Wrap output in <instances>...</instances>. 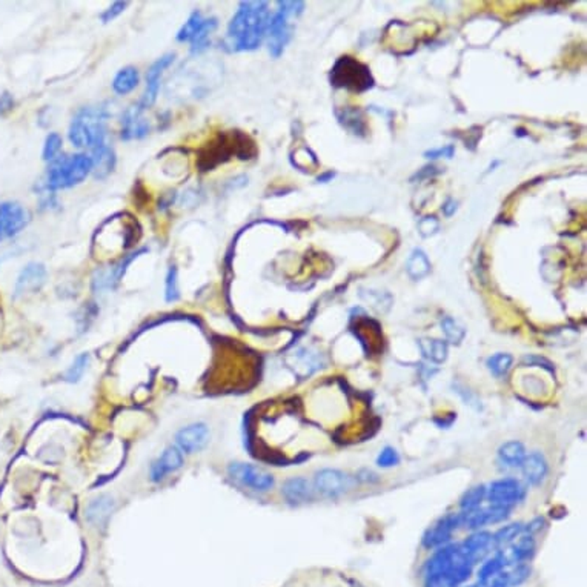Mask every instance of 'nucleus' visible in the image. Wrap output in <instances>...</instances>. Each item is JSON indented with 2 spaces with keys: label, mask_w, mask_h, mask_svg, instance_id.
I'll return each mask as SVG.
<instances>
[{
  "label": "nucleus",
  "mask_w": 587,
  "mask_h": 587,
  "mask_svg": "<svg viewBox=\"0 0 587 587\" xmlns=\"http://www.w3.org/2000/svg\"><path fill=\"white\" fill-rule=\"evenodd\" d=\"M270 22L266 2H241L228 27V44L232 51L257 49L263 44Z\"/></svg>",
  "instance_id": "obj_1"
},
{
  "label": "nucleus",
  "mask_w": 587,
  "mask_h": 587,
  "mask_svg": "<svg viewBox=\"0 0 587 587\" xmlns=\"http://www.w3.org/2000/svg\"><path fill=\"white\" fill-rule=\"evenodd\" d=\"M108 113L103 106L83 108L71 122L70 140L77 148L96 149L105 145Z\"/></svg>",
  "instance_id": "obj_2"
},
{
  "label": "nucleus",
  "mask_w": 587,
  "mask_h": 587,
  "mask_svg": "<svg viewBox=\"0 0 587 587\" xmlns=\"http://www.w3.org/2000/svg\"><path fill=\"white\" fill-rule=\"evenodd\" d=\"M374 77L369 66L351 56H341L331 70V85L362 94L374 88Z\"/></svg>",
  "instance_id": "obj_3"
},
{
  "label": "nucleus",
  "mask_w": 587,
  "mask_h": 587,
  "mask_svg": "<svg viewBox=\"0 0 587 587\" xmlns=\"http://www.w3.org/2000/svg\"><path fill=\"white\" fill-rule=\"evenodd\" d=\"M91 171V157L87 154H74L54 162L48 171L46 184L49 189L72 188L85 180Z\"/></svg>",
  "instance_id": "obj_4"
},
{
  "label": "nucleus",
  "mask_w": 587,
  "mask_h": 587,
  "mask_svg": "<svg viewBox=\"0 0 587 587\" xmlns=\"http://www.w3.org/2000/svg\"><path fill=\"white\" fill-rule=\"evenodd\" d=\"M279 11L270 22L267 28V48L272 57H280L284 51V48L289 44L292 37V25L289 22L291 15H300L305 10L303 2H277Z\"/></svg>",
  "instance_id": "obj_5"
},
{
  "label": "nucleus",
  "mask_w": 587,
  "mask_h": 587,
  "mask_svg": "<svg viewBox=\"0 0 587 587\" xmlns=\"http://www.w3.org/2000/svg\"><path fill=\"white\" fill-rule=\"evenodd\" d=\"M217 28V20L214 18H203L200 11H194L189 19L184 22L177 32L179 42H189L192 53H202L209 44V37Z\"/></svg>",
  "instance_id": "obj_6"
},
{
  "label": "nucleus",
  "mask_w": 587,
  "mask_h": 587,
  "mask_svg": "<svg viewBox=\"0 0 587 587\" xmlns=\"http://www.w3.org/2000/svg\"><path fill=\"white\" fill-rule=\"evenodd\" d=\"M228 472L234 480L241 483L243 486H248V488L254 491L266 492L272 489L274 486V476L270 472H266L263 469L253 465L231 463L228 467Z\"/></svg>",
  "instance_id": "obj_7"
},
{
  "label": "nucleus",
  "mask_w": 587,
  "mask_h": 587,
  "mask_svg": "<svg viewBox=\"0 0 587 587\" xmlns=\"http://www.w3.org/2000/svg\"><path fill=\"white\" fill-rule=\"evenodd\" d=\"M30 222L27 209L15 202L0 205V240L13 237L20 232Z\"/></svg>",
  "instance_id": "obj_8"
},
{
  "label": "nucleus",
  "mask_w": 587,
  "mask_h": 587,
  "mask_svg": "<svg viewBox=\"0 0 587 587\" xmlns=\"http://www.w3.org/2000/svg\"><path fill=\"white\" fill-rule=\"evenodd\" d=\"M46 282V270L42 263H28L18 277L14 286V298L37 292Z\"/></svg>",
  "instance_id": "obj_9"
},
{
  "label": "nucleus",
  "mask_w": 587,
  "mask_h": 587,
  "mask_svg": "<svg viewBox=\"0 0 587 587\" xmlns=\"http://www.w3.org/2000/svg\"><path fill=\"white\" fill-rule=\"evenodd\" d=\"M349 486V476L337 469H323L315 474V489L324 497H339Z\"/></svg>",
  "instance_id": "obj_10"
},
{
  "label": "nucleus",
  "mask_w": 587,
  "mask_h": 587,
  "mask_svg": "<svg viewBox=\"0 0 587 587\" xmlns=\"http://www.w3.org/2000/svg\"><path fill=\"white\" fill-rule=\"evenodd\" d=\"M175 58V54L170 53V54H165L160 58H157V61L151 65V68L146 72V89H145V94L144 99H141L140 105L145 108H149L156 102L157 94H158V89H160V79H162V74L163 71L170 66Z\"/></svg>",
  "instance_id": "obj_11"
},
{
  "label": "nucleus",
  "mask_w": 587,
  "mask_h": 587,
  "mask_svg": "<svg viewBox=\"0 0 587 587\" xmlns=\"http://www.w3.org/2000/svg\"><path fill=\"white\" fill-rule=\"evenodd\" d=\"M209 440V431L205 423H194L187 427H183L175 435V441H177L180 450L187 452V454H196V452L202 450Z\"/></svg>",
  "instance_id": "obj_12"
},
{
  "label": "nucleus",
  "mask_w": 587,
  "mask_h": 587,
  "mask_svg": "<svg viewBox=\"0 0 587 587\" xmlns=\"http://www.w3.org/2000/svg\"><path fill=\"white\" fill-rule=\"evenodd\" d=\"M145 108L140 103L137 106H131L122 119V139H141L149 132V123L144 117Z\"/></svg>",
  "instance_id": "obj_13"
},
{
  "label": "nucleus",
  "mask_w": 587,
  "mask_h": 587,
  "mask_svg": "<svg viewBox=\"0 0 587 587\" xmlns=\"http://www.w3.org/2000/svg\"><path fill=\"white\" fill-rule=\"evenodd\" d=\"M288 366L300 379L313 375L322 365V357L309 349H298L286 360Z\"/></svg>",
  "instance_id": "obj_14"
},
{
  "label": "nucleus",
  "mask_w": 587,
  "mask_h": 587,
  "mask_svg": "<svg viewBox=\"0 0 587 587\" xmlns=\"http://www.w3.org/2000/svg\"><path fill=\"white\" fill-rule=\"evenodd\" d=\"M457 526H460V515L452 514L441 518L437 524L426 532L423 544L429 549L441 546L443 543H446L450 538V535L457 529Z\"/></svg>",
  "instance_id": "obj_15"
},
{
  "label": "nucleus",
  "mask_w": 587,
  "mask_h": 587,
  "mask_svg": "<svg viewBox=\"0 0 587 587\" xmlns=\"http://www.w3.org/2000/svg\"><path fill=\"white\" fill-rule=\"evenodd\" d=\"M523 496V489L515 480H500L496 481L489 489V498L493 505L509 506L518 501Z\"/></svg>",
  "instance_id": "obj_16"
},
{
  "label": "nucleus",
  "mask_w": 587,
  "mask_h": 587,
  "mask_svg": "<svg viewBox=\"0 0 587 587\" xmlns=\"http://www.w3.org/2000/svg\"><path fill=\"white\" fill-rule=\"evenodd\" d=\"M115 501L110 496H100L96 500H92L88 507L85 517L92 526H103L110 515L114 512Z\"/></svg>",
  "instance_id": "obj_17"
},
{
  "label": "nucleus",
  "mask_w": 587,
  "mask_h": 587,
  "mask_svg": "<svg viewBox=\"0 0 587 587\" xmlns=\"http://www.w3.org/2000/svg\"><path fill=\"white\" fill-rule=\"evenodd\" d=\"M92 174H94L96 179H105L106 175H110L115 166V156L114 151L108 146L106 144L92 149Z\"/></svg>",
  "instance_id": "obj_18"
},
{
  "label": "nucleus",
  "mask_w": 587,
  "mask_h": 587,
  "mask_svg": "<svg viewBox=\"0 0 587 587\" xmlns=\"http://www.w3.org/2000/svg\"><path fill=\"white\" fill-rule=\"evenodd\" d=\"M282 493L291 505H300V503H306L313 498L311 484H309V481L305 480V478L300 476L291 478V480L284 483Z\"/></svg>",
  "instance_id": "obj_19"
},
{
  "label": "nucleus",
  "mask_w": 587,
  "mask_h": 587,
  "mask_svg": "<svg viewBox=\"0 0 587 587\" xmlns=\"http://www.w3.org/2000/svg\"><path fill=\"white\" fill-rule=\"evenodd\" d=\"M522 469L527 483L538 484L544 480V476L548 474V463L540 452H532L531 455L524 457Z\"/></svg>",
  "instance_id": "obj_20"
},
{
  "label": "nucleus",
  "mask_w": 587,
  "mask_h": 587,
  "mask_svg": "<svg viewBox=\"0 0 587 587\" xmlns=\"http://www.w3.org/2000/svg\"><path fill=\"white\" fill-rule=\"evenodd\" d=\"M335 114H337L339 122L348 131H351L352 134H355V136H360V137L366 136L367 127H366L365 117L358 108H343V110H339Z\"/></svg>",
  "instance_id": "obj_21"
},
{
  "label": "nucleus",
  "mask_w": 587,
  "mask_h": 587,
  "mask_svg": "<svg viewBox=\"0 0 587 587\" xmlns=\"http://www.w3.org/2000/svg\"><path fill=\"white\" fill-rule=\"evenodd\" d=\"M406 271H408V275L414 282L422 280V279H424L426 275H429L431 262H429V258H427V255H426L423 249H414L412 251V254H410L409 258H408Z\"/></svg>",
  "instance_id": "obj_22"
},
{
  "label": "nucleus",
  "mask_w": 587,
  "mask_h": 587,
  "mask_svg": "<svg viewBox=\"0 0 587 587\" xmlns=\"http://www.w3.org/2000/svg\"><path fill=\"white\" fill-rule=\"evenodd\" d=\"M418 345H420L422 349V354L426 360H429L432 363H444L448 358V343L443 341V340H437V339H422L418 341Z\"/></svg>",
  "instance_id": "obj_23"
},
{
  "label": "nucleus",
  "mask_w": 587,
  "mask_h": 587,
  "mask_svg": "<svg viewBox=\"0 0 587 587\" xmlns=\"http://www.w3.org/2000/svg\"><path fill=\"white\" fill-rule=\"evenodd\" d=\"M139 82H140V75H139L137 68H134V66H127V68H123L115 74V77L113 80V89L119 96H125L132 89H136Z\"/></svg>",
  "instance_id": "obj_24"
},
{
  "label": "nucleus",
  "mask_w": 587,
  "mask_h": 587,
  "mask_svg": "<svg viewBox=\"0 0 587 587\" xmlns=\"http://www.w3.org/2000/svg\"><path fill=\"white\" fill-rule=\"evenodd\" d=\"M498 457H500L503 463L510 466V467L522 466L523 460L526 457L524 446L519 441H507L500 448Z\"/></svg>",
  "instance_id": "obj_25"
},
{
  "label": "nucleus",
  "mask_w": 587,
  "mask_h": 587,
  "mask_svg": "<svg viewBox=\"0 0 587 587\" xmlns=\"http://www.w3.org/2000/svg\"><path fill=\"white\" fill-rule=\"evenodd\" d=\"M156 463L158 467H160L163 475H166V474L179 471V469L183 466V455L180 449H177L175 446H170L163 450L162 457L158 458Z\"/></svg>",
  "instance_id": "obj_26"
},
{
  "label": "nucleus",
  "mask_w": 587,
  "mask_h": 587,
  "mask_svg": "<svg viewBox=\"0 0 587 587\" xmlns=\"http://www.w3.org/2000/svg\"><path fill=\"white\" fill-rule=\"evenodd\" d=\"M441 329H443L444 335H446L448 341L454 343V345H460V343L463 341L465 335H466L465 326L461 324L458 320H455V318H452L449 315L441 318Z\"/></svg>",
  "instance_id": "obj_27"
},
{
  "label": "nucleus",
  "mask_w": 587,
  "mask_h": 587,
  "mask_svg": "<svg viewBox=\"0 0 587 587\" xmlns=\"http://www.w3.org/2000/svg\"><path fill=\"white\" fill-rule=\"evenodd\" d=\"M505 564H506V557L503 555V553H498V555L486 561V563L480 567V570H478V580H480V584H484L486 581L491 580L492 576L500 574L501 569L505 567Z\"/></svg>",
  "instance_id": "obj_28"
},
{
  "label": "nucleus",
  "mask_w": 587,
  "mask_h": 587,
  "mask_svg": "<svg viewBox=\"0 0 587 587\" xmlns=\"http://www.w3.org/2000/svg\"><path fill=\"white\" fill-rule=\"evenodd\" d=\"M512 363H514L512 355L497 354V355H492L488 360V367L496 377H505L510 371V367H512Z\"/></svg>",
  "instance_id": "obj_29"
},
{
  "label": "nucleus",
  "mask_w": 587,
  "mask_h": 587,
  "mask_svg": "<svg viewBox=\"0 0 587 587\" xmlns=\"http://www.w3.org/2000/svg\"><path fill=\"white\" fill-rule=\"evenodd\" d=\"M535 552V541L531 535L523 536L517 541L515 546L512 548V557L518 563H523V561L529 560Z\"/></svg>",
  "instance_id": "obj_30"
},
{
  "label": "nucleus",
  "mask_w": 587,
  "mask_h": 587,
  "mask_svg": "<svg viewBox=\"0 0 587 587\" xmlns=\"http://www.w3.org/2000/svg\"><path fill=\"white\" fill-rule=\"evenodd\" d=\"M88 362H89L88 354H80L75 357L72 365L68 367V371L65 372V380L68 383H77L83 377V374H85Z\"/></svg>",
  "instance_id": "obj_31"
},
{
  "label": "nucleus",
  "mask_w": 587,
  "mask_h": 587,
  "mask_svg": "<svg viewBox=\"0 0 587 587\" xmlns=\"http://www.w3.org/2000/svg\"><path fill=\"white\" fill-rule=\"evenodd\" d=\"M484 497H486V488H484V486L483 484L475 486V488L469 489L465 493L463 498H461L460 506H461V509H463V510L478 509V506H480V503L484 500Z\"/></svg>",
  "instance_id": "obj_32"
},
{
  "label": "nucleus",
  "mask_w": 587,
  "mask_h": 587,
  "mask_svg": "<svg viewBox=\"0 0 587 587\" xmlns=\"http://www.w3.org/2000/svg\"><path fill=\"white\" fill-rule=\"evenodd\" d=\"M362 297L367 301L369 305L375 308L379 313L389 311L392 305V297L389 294L379 292V291H367V294H362Z\"/></svg>",
  "instance_id": "obj_33"
},
{
  "label": "nucleus",
  "mask_w": 587,
  "mask_h": 587,
  "mask_svg": "<svg viewBox=\"0 0 587 587\" xmlns=\"http://www.w3.org/2000/svg\"><path fill=\"white\" fill-rule=\"evenodd\" d=\"M522 531H523V526L519 523L505 526V527H501V529L492 536V541L496 543L497 546L509 544V543H512L519 534H522Z\"/></svg>",
  "instance_id": "obj_34"
},
{
  "label": "nucleus",
  "mask_w": 587,
  "mask_h": 587,
  "mask_svg": "<svg viewBox=\"0 0 587 587\" xmlns=\"http://www.w3.org/2000/svg\"><path fill=\"white\" fill-rule=\"evenodd\" d=\"M180 292H179V282H177V270L175 266H171L168 270L166 280H165V298L166 301H175L179 300Z\"/></svg>",
  "instance_id": "obj_35"
},
{
  "label": "nucleus",
  "mask_w": 587,
  "mask_h": 587,
  "mask_svg": "<svg viewBox=\"0 0 587 587\" xmlns=\"http://www.w3.org/2000/svg\"><path fill=\"white\" fill-rule=\"evenodd\" d=\"M62 149V137L56 132H51L45 140L44 145V160L46 162H54L57 154L61 153Z\"/></svg>",
  "instance_id": "obj_36"
},
{
  "label": "nucleus",
  "mask_w": 587,
  "mask_h": 587,
  "mask_svg": "<svg viewBox=\"0 0 587 587\" xmlns=\"http://www.w3.org/2000/svg\"><path fill=\"white\" fill-rule=\"evenodd\" d=\"M438 229H440V222L437 217H434V215L423 217V219L418 222V232H420V236L423 239H429L435 236V234L438 232Z\"/></svg>",
  "instance_id": "obj_37"
},
{
  "label": "nucleus",
  "mask_w": 587,
  "mask_h": 587,
  "mask_svg": "<svg viewBox=\"0 0 587 587\" xmlns=\"http://www.w3.org/2000/svg\"><path fill=\"white\" fill-rule=\"evenodd\" d=\"M398 454L396 449L392 448H384L381 450V454L377 458V463L381 467H391V466H396L398 463Z\"/></svg>",
  "instance_id": "obj_38"
},
{
  "label": "nucleus",
  "mask_w": 587,
  "mask_h": 587,
  "mask_svg": "<svg viewBox=\"0 0 587 587\" xmlns=\"http://www.w3.org/2000/svg\"><path fill=\"white\" fill-rule=\"evenodd\" d=\"M486 514H488V523H498L509 517V506L493 505L492 507L486 509Z\"/></svg>",
  "instance_id": "obj_39"
},
{
  "label": "nucleus",
  "mask_w": 587,
  "mask_h": 587,
  "mask_svg": "<svg viewBox=\"0 0 587 587\" xmlns=\"http://www.w3.org/2000/svg\"><path fill=\"white\" fill-rule=\"evenodd\" d=\"M454 153H455V146L454 145H446V146H441V148L426 151L424 157L429 158V160H437V158H452Z\"/></svg>",
  "instance_id": "obj_40"
},
{
  "label": "nucleus",
  "mask_w": 587,
  "mask_h": 587,
  "mask_svg": "<svg viewBox=\"0 0 587 587\" xmlns=\"http://www.w3.org/2000/svg\"><path fill=\"white\" fill-rule=\"evenodd\" d=\"M527 575H529V567L524 564H519L512 574H509V584L510 586L522 584L527 578Z\"/></svg>",
  "instance_id": "obj_41"
},
{
  "label": "nucleus",
  "mask_w": 587,
  "mask_h": 587,
  "mask_svg": "<svg viewBox=\"0 0 587 587\" xmlns=\"http://www.w3.org/2000/svg\"><path fill=\"white\" fill-rule=\"evenodd\" d=\"M127 5H128V2H115L114 5H111V6L108 8V10L102 14V20H103L105 23L111 22V20H113V19H115L117 15H119L120 13H123V10H125V8H127Z\"/></svg>",
  "instance_id": "obj_42"
},
{
  "label": "nucleus",
  "mask_w": 587,
  "mask_h": 587,
  "mask_svg": "<svg viewBox=\"0 0 587 587\" xmlns=\"http://www.w3.org/2000/svg\"><path fill=\"white\" fill-rule=\"evenodd\" d=\"M523 363L529 365V366H540V367L546 369V371H549V372H553V366H552L549 360L538 357V355H526L523 358Z\"/></svg>",
  "instance_id": "obj_43"
},
{
  "label": "nucleus",
  "mask_w": 587,
  "mask_h": 587,
  "mask_svg": "<svg viewBox=\"0 0 587 587\" xmlns=\"http://www.w3.org/2000/svg\"><path fill=\"white\" fill-rule=\"evenodd\" d=\"M440 171H438V168H435V166H426V168H423V170H420V172H417L412 179H410V182H415L417 179L418 180H423V179H427V177H432V175H437Z\"/></svg>",
  "instance_id": "obj_44"
},
{
  "label": "nucleus",
  "mask_w": 587,
  "mask_h": 587,
  "mask_svg": "<svg viewBox=\"0 0 587 587\" xmlns=\"http://www.w3.org/2000/svg\"><path fill=\"white\" fill-rule=\"evenodd\" d=\"M13 106H14V100L10 94H8V92H5V94L0 96V115L10 111Z\"/></svg>",
  "instance_id": "obj_45"
},
{
  "label": "nucleus",
  "mask_w": 587,
  "mask_h": 587,
  "mask_svg": "<svg viewBox=\"0 0 587 587\" xmlns=\"http://www.w3.org/2000/svg\"><path fill=\"white\" fill-rule=\"evenodd\" d=\"M443 214L446 215V217H452L455 214V211H457V202L455 200H452V198H449V200H446V203L443 205Z\"/></svg>",
  "instance_id": "obj_46"
},
{
  "label": "nucleus",
  "mask_w": 587,
  "mask_h": 587,
  "mask_svg": "<svg viewBox=\"0 0 587 587\" xmlns=\"http://www.w3.org/2000/svg\"><path fill=\"white\" fill-rule=\"evenodd\" d=\"M334 177V172H328V174H324V175H322V177H318V182H326V180H329V179H332Z\"/></svg>",
  "instance_id": "obj_47"
},
{
  "label": "nucleus",
  "mask_w": 587,
  "mask_h": 587,
  "mask_svg": "<svg viewBox=\"0 0 587 587\" xmlns=\"http://www.w3.org/2000/svg\"><path fill=\"white\" fill-rule=\"evenodd\" d=\"M469 587H478V586H469Z\"/></svg>",
  "instance_id": "obj_48"
}]
</instances>
